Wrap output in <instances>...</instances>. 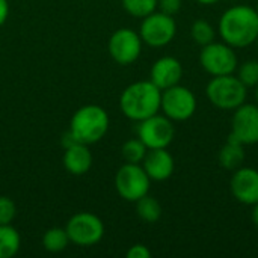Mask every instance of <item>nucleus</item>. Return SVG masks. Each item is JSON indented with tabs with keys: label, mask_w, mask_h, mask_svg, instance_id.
<instances>
[{
	"label": "nucleus",
	"mask_w": 258,
	"mask_h": 258,
	"mask_svg": "<svg viewBox=\"0 0 258 258\" xmlns=\"http://www.w3.org/2000/svg\"><path fill=\"white\" fill-rule=\"evenodd\" d=\"M160 110L172 121H186L197 110V97L189 88L178 83L162 91Z\"/></svg>",
	"instance_id": "obj_8"
},
{
	"label": "nucleus",
	"mask_w": 258,
	"mask_h": 258,
	"mask_svg": "<svg viewBox=\"0 0 258 258\" xmlns=\"http://www.w3.org/2000/svg\"><path fill=\"white\" fill-rule=\"evenodd\" d=\"M70 243V237L65 228H50L42 236V246L45 251L57 254L62 252Z\"/></svg>",
	"instance_id": "obj_20"
},
{
	"label": "nucleus",
	"mask_w": 258,
	"mask_h": 258,
	"mask_svg": "<svg viewBox=\"0 0 258 258\" xmlns=\"http://www.w3.org/2000/svg\"><path fill=\"white\" fill-rule=\"evenodd\" d=\"M136 213L144 222L154 224L162 218L163 210H162L160 203L147 194L145 197H142L136 201Z\"/></svg>",
	"instance_id": "obj_19"
},
{
	"label": "nucleus",
	"mask_w": 258,
	"mask_h": 258,
	"mask_svg": "<svg viewBox=\"0 0 258 258\" xmlns=\"http://www.w3.org/2000/svg\"><path fill=\"white\" fill-rule=\"evenodd\" d=\"M142 168L153 181H165L174 174L175 162L166 148H154L147 151Z\"/></svg>",
	"instance_id": "obj_15"
},
{
	"label": "nucleus",
	"mask_w": 258,
	"mask_h": 258,
	"mask_svg": "<svg viewBox=\"0 0 258 258\" xmlns=\"http://www.w3.org/2000/svg\"><path fill=\"white\" fill-rule=\"evenodd\" d=\"M254 94H255V101L258 103V85L255 86V91H254Z\"/></svg>",
	"instance_id": "obj_31"
},
{
	"label": "nucleus",
	"mask_w": 258,
	"mask_h": 258,
	"mask_svg": "<svg viewBox=\"0 0 258 258\" xmlns=\"http://www.w3.org/2000/svg\"><path fill=\"white\" fill-rule=\"evenodd\" d=\"M21 246V237L18 231L11 225H0V258L15 257Z\"/></svg>",
	"instance_id": "obj_18"
},
{
	"label": "nucleus",
	"mask_w": 258,
	"mask_h": 258,
	"mask_svg": "<svg viewBox=\"0 0 258 258\" xmlns=\"http://www.w3.org/2000/svg\"><path fill=\"white\" fill-rule=\"evenodd\" d=\"M255 11H257V12H258V3H257V8H255Z\"/></svg>",
	"instance_id": "obj_33"
},
{
	"label": "nucleus",
	"mask_w": 258,
	"mask_h": 258,
	"mask_svg": "<svg viewBox=\"0 0 258 258\" xmlns=\"http://www.w3.org/2000/svg\"><path fill=\"white\" fill-rule=\"evenodd\" d=\"M183 77L181 62L172 56H163L157 59L150 71V80L160 89H168L180 83Z\"/></svg>",
	"instance_id": "obj_14"
},
{
	"label": "nucleus",
	"mask_w": 258,
	"mask_h": 258,
	"mask_svg": "<svg viewBox=\"0 0 258 258\" xmlns=\"http://www.w3.org/2000/svg\"><path fill=\"white\" fill-rule=\"evenodd\" d=\"M237 77L246 88L258 85V60H246L237 67Z\"/></svg>",
	"instance_id": "obj_24"
},
{
	"label": "nucleus",
	"mask_w": 258,
	"mask_h": 258,
	"mask_svg": "<svg viewBox=\"0 0 258 258\" xmlns=\"http://www.w3.org/2000/svg\"><path fill=\"white\" fill-rule=\"evenodd\" d=\"M151 257V251L142 245V243H138V245H133L128 251H127V258H150Z\"/></svg>",
	"instance_id": "obj_27"
},
{
	"label": "nucleus",
	"mask_w": 258,
	"mask_h": 258,
	"mask_svg": "<svg viewBox=\"0 0 258 258\" xmlns=\"http://www.w3.org/2000/svg\"><path fill=\"white\" fill-rule=\"evenodd\" d=\"M218 32L224 42L234 48H245L258 36V12L255 8L237 5L228 8L219 18Z\"/></svg>",
	"instance_id": "obj_1"
},
{
	"label": "nucleus",
	"mask_w": 258,
	"mask_h": 258,
	"mask_svg": "<svg viewBox=\"0 0 258 258\" xmlns=\"http://www.w3.org/2000/svg\"><path fill=\"white\" fill-rule=\"evenodd\" d=\"M246 153H245V145L234 136L230 133L225 145L219 150L218 154V162L224 169L228 171H236L237 168H240L245 162Z\"/></svg>",
	"instance_id": "obj_17"
},
{
	"label": "nucleus",
	"mask_w": 258,
	"mask_h": 258,
	"mask_svg": "<svg viewBox=\"0 0 258 258\" xmlns=\"http://www.w3.org/2000/svg\"><path fill=\"white\" fill-rule=\"evenodd\" d=\"M63 166L73 175H85L92 166V153L86 144L76 142L65 148Z\"/></svg>",
	"instance_id": "obj_16"
},
{
	"label": "nucleus",
	"mask_w": 258,
	"mask_h": 258,
	"mask_svg": "<svg viewBox=\"0 0 258 258\" xmlns=\"http://www.w3.org/2000/svg\"><path fill=\"white\" fill-rule=\"evenodd\" d=\"M251 218H252V222L254 225L258 228V203H255L252 206V213H251Z\"/></svg>",
	"instance_id": "obj_29"
},
{
	"label": "nucleus",
	"mask_w": 258,
	"mask_h": 258,
	"mask_svg": "<svg viewBox=\"0 0 258 258\" xmlns=\"http://www.w3.org/2000/svg\"><path fill=\"white\" fill-rule=\"evenodd\" d=\"M162 91L151 80H139L128 85L121 97V112L132 121L147 119L160 110Z\"/></svg>",
	"instance_id": "obj_2"
},
{
	"label": "nucleus",
	"mask_w": 258,
	"mask_h": 258,
	"mask_svg": "<svg viewBox=\"0 0 258 258\" xmlns=\"http://www.w3.org/2000/svg\"><path fill=\"white\" fill-rule=\"evenodd\" d=\"M142 38L139 32L128 27L115 30L109 39L107 48L112 59L119 65H130L136 62L142 53Z\"/></svg>",
	"instance_id": "obj_11"
},
{
	"label": "nucleus",
	"mask_w": 258,
	"mask_h": 258,
	"mask_svg": "<svg viewBox=\"0 0 258 258\" xmlns=\"http://www.w3.org/2000/svg\"><path fill=\"white\" fill-rule=\"evenodd\" d=\"M127 14L136 18H144L157 11V0H121Z\"/></svg>",
	"instance_id": "obj_23"
},
{
	"label": "nucleus",
	"mask_w": 258,
	"mask_h": 258,
	"mask_svg": "<svg viewBox=\"0 0 258 258\" xmlns=\"http://www.w3.org/2000/svg\"><path fill=\"white\" fill-rule=\"evenodd\" d=\"M9 17V3L8 0H0V27L6 23Z\"/></svg>",
	"instance_id": "obj_28"
},
{
	"label": "nucleus",
	"mask_w": 258,
	"mask_h": 258,
	"mask_svg": "<svg viewBox=\"0 0 258 258\" xmlns=\"http://www.w3.org/2000/svg\"><path fill=\"white\" fill-rule=\"evenodd\" d=\"M183 0H157V9L168 15H175L181 9Z\"/></svg>",
	"instance_id": "obj_26"
},
{
	"label": "nucleus",
	"mask_w": 258,
	"mask_h": 258,
	"mask_svg": "<svg viewBox=\"0 0 258 258\" xmlns=\"http://www.w3.org/2000/svg\"><path fill=\"white\" fill-rule=\"evenodd\" d=\"M254 44H257V47H258V36H257V39H255V42Z\"/></svg>",
	"instance_id": "obj_32"
},
{
	"label": "nucleus",
	"mask_w": 258,
	"mask_h": 258,
	"mask_svg": "<svg viewBox=\"0 0 258 258\" xmlns=\"http://www.w3.org/2000/svg\"><path fill=\"white\" fill-rule=\"evenodd\" d=\"M147 151H148L147 145L139 138H136L124 142L121 148V156L125 160V163H142Z\"/></svg>",
	"instance_id": "obj_22"
},
{
	"label": "nucleus",
	"mask_w": 258,
	"mask_h": 258,
	"mask_svg": "<svg viewBox=\"0 0 258 258\" xmlns=\"http://www.w3.org/2000/svg\"><path fill=\"white\" fill-rule=\"evenodd\" d=\"M231 135H234L243 145L258 144V104L243 103L234 109Z\"/></svg>",
	"instance_id": "obj_12"
},
{
	"label": "nucleus",
	"mask_w": 258,
	"mask_h": 258,
	"mask_svg": "<svg viewBox=\"0 0 258 258\" xmlns=\"http://www.w3.org/2000/svg\"><path fill=\"white\" fill-rule=\"evenodd\" d=\"M177 33V23L172 15L154 11L153 14L142 18L139 35L142 42L150 47L160 48L168 45Z\"/></svg>",
	"instance_id": "obj_7"
},
{
	"label": "nucleus",
	"mask_w": 258,
	"mask_h": 258,
	"mask_svg": "<svg viewBox=\"0 0 258 258\" xmlns=\"http://www.w3.org/2000/svg\"><path fill=\"white\" fill-rule=\"evenodd\" d=\"M150 184L151 178L141 163H124L115 175V189L128 203H136L145 197L150 192Z\"/></svg>",
	"instance_id": "obj_5"
},
{
	"label": "nucleus",
	"mask_w": 258,
	"mask_h": 258,
	"mask_svg": "<svg viewBox=\"0 0 258 258\" xmlns=\"http://www.w3.org/2000/svg\"><path fill=\"white\" fill-rule=\"evenodd\" d=\"M200 5H206V6H209V5H215V3H218V2H221V0H197Z\"/></svg>",
	"instance_id": "obj_30"
},
{
	"label": "nucleus",
	"mask_w": 258,
	"mask_h": 258,
	"mask_svg": "<svg viewBox=\"0 0 258 258\" xmlns=\"http://www.w3.org/2000/svg\"><path fill=\"white\" fill-rule=\"evenodd\" d=\"M209 101L222 110H234L246 101L248 88L234 74L216 76L206 86Z\"/></svg>",
	"instance_id": "obj_4"
},
{
	"label": "nucleus",
	"mask_w": 258,
	"mask_h": 258,
	"mask_svg": "<svg viewBox=\"0 0 258 258\" xmlns=\"http://www.w3.org/2000/svg\"><path fill=\"white\" fill-rule=\"evenodd\" d=\"M233 197L246 206L258 203V171L255 168H237L230 181Z\"/></svg>",
	"instance_id": "obj_13"
},
{
	"label": "nucleus",
	"mask_w": 258,
	"mask_h": 258,
	"mask_svg": "<svg viewBox=\"0 0 258 258\" xmlns=\"http://www.w3.org/2000/svg\"><path fill=\"white\" fill-rule=\"evenodd\" d=\"M200 63L206 73L212 77L234 74L239 67V59L234 51V47L227 42H210L201 48Z\"/></svg>",
	"instance_id": "obj_6"
},
{
	"label": "nucleus",
	"mask_w": 258,
	"mask_h": 258,
	"mask_svg": "<svg viewBox=\"0 0 258 258\" xmlns=\"http://www.w3.org/2000/svg\"><path fill=\"white\" fill-rule=\"evenodd\" d=\"M109 130V115L97 104H86L76 110L70 122V132L80 144H95L101 141Z\"/></svg>",
	"instance_id": "obj_3"
},
{
	"label": "nucleus",
	"mask_w": 258,
	"mask_h": 258,
	"mask_svg": "<svg viewBox=\"0 0 258 258\" xmlns=\"http://www.w3.org/2000/svg\"><path fill=\"white\" fill-rule=\"evenodd\" d=\"M190 36H192V39L198 45L204 47V45H207V44L215 41L216 30H215V27L207 20H201L200 18V20L194 21V24L190 27Z\"/></svg>",
	"instance_id": "obj_21"
},
{
	"label": "nucleus",
	"mask_w": 258,
	"mask_h": 258,
	"mask_svg": "<svg viewBox=\"0 0 258 258\" xmlns=\"http://www.w3.org/2000/svg\"><path fill=\"white\" fill-rule=\"evenodd\" d=\"M70 242L77 246H94L104 236L103 221L89 212L76 213L65 227Z\"/></svg>",
	"instance_id": "obj_9"
},
{
	"label": "nucleus",
	"mask_w": 258,
	"mask_h": 258,
	"mask_svg": "<svg viewBox=\"0 0 258 258\" xmlns=\"http://www.w3.org/2000/svg\"><path fill=\"white\" fill-rule=\"evenodd\" d=\"M15 213L17 209L14 201L8 197H0V225L11 224L15 218Z\"/></svg>",
	"instance_id": "obj_25"
},
{
	"label": "nucleus",
	"mask_w": 258,
	"mask_h": 258,
	"mask_svg": "<svg viewBox=\"0 0 258 258\" xmlns=\"http://www.w3.org/2000/svg\"><path fill=\"white\" fill-rule=\"evenodd\" d=\"M175 136L172 119L165 115H153L147 119L139 121L138 138L147 145L148 150L168 148Z\"/></svg>",
	"instance_id": "obj_10"
}]
</instances>
